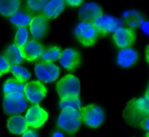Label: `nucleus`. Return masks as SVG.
<instances>
[{
  "instance_id": "15",
  "label": "nucleus",
  "mask_w": 149,
  "mask_h": 137,
  "mask_svg": "<svg viewBox=\"0 0 149 137\" xmlns=\"http://www.w3.org/2000/svg\"><path fill=\"white\" fill-rule=\"evenodd\" d=\"M29 26L33 37L36 40H40L47 33L48 20L41 14L33 17Z\"/></svg>"
},
{
  "instance_id": "1",
  "label": "nucleus",
  "mask_w": 149,
  "mask_h": 137,
  "mask_svg": "<svg viewBox=\"0 0 149 137\" xmlns=\"http://www.w3.org/2000/svg\"><path fill=\"white\" fill-rule=\"evenodd\" d=\"M123 117L127 125L141 128V124L149 119V96L147 89L144 96L129 100L123 111Z\"/></svg>"
},
{
  "instance_id": "9",
  "label": "nucleus",
  "mask_w": 149,
  "mask_h": 137,
  "mask_svg": "<svg viewBox=\"0 0 149 137\" xmlns=\"http://www.w3.org/2000/svg\"><path fill=\"white\" fill-rule=\"evenodd\" d=\"M46 87L38 80H33L25 84L24 94L30 102L34 104L39 103L46 96Z\"/></svg>"
},
{
  "instance_id": "3",
  "label": "nucleus",
  "mask_w": 149,
  "mask_h": 137,
  "mask_svg": "<svg viewBox=\"0 0 149 137\" xmlns=\"http://www.w3.org/2000/svg\"><path fill=\"white\" fill-rule=\"evenodd\" d=\"M56 90L61 100L79 98L80 81L77 77L73 75H66L56 82Z\"/></svg>"
},
{
  "instance_id": "21",
  "label": "nucleus",
  "mask_w": 149,
  "mask_h": 137,
  "mask_svg": "<svg viewBox=\"0 0 149 137\" xmlns=\"http://www.w3.org/2000/svg\"><path fill=\"white\" fill-rule=\"evenodd\" d=\"M21 1L5 0L0 1V13L5 16H11L20 8Z\"/></svg>"
},
{
  "instance_id": "32",
  "label": "nucleus",
  "mask_w": 149,
  "mask_h": 137,
  "mask_svg": "<svg viewBox=\"0 0 149 137\" xmlns=\"http://www.w3.org/2000/svg\"><path fill=\"white\" fill-rule=\"evenodd\" d=\"M52 137H64V135L61 132L55 131L53 133Z\"/></svg>"
},
{
  "instance_id": "10",
  "label": "nucleus",
  "mask_w": 149,
  "mask_h": 137,
  "mask_svg": "<svg viewBox=\"0 0 149 137\" xmlns=\"http://www.w3.org/2000/svg\"><path fill=\"white\" fill-rule=\"evenodd\" d=\"M48 117L47 112L40 107L38 104H36L28 109L25 119L28 127L38 128L44 124Z\"/></svg>"
},
{
  "instance_id": "25",
  "label": "nucleus",
  "mask_w": 149,
  "mask_h": 137,
  "mask_svg": "<svg viewBox=\"0 0 149 137\" xmlns=\"http://www.w3.org/2000/svg\"><path fill=\"white\" fill-rule=\"evenodd\" d=\"M19 82L23 83L26 82L31 77V74L25 68L19 65H10V71Z\"/></svg>"
},
{
  "instance_id": "2",
  "label": "nucleus",
  "mask_w": 149,
  "mask_h": 137,
  "mask_svg": "<svg viewBox=\"0 0 149 137\" xmlns=\"http://www.w3.org/2000/svg\"><path fill=\"white\" fill-rule=\"evenodd\" d=\"M81 122V116L79 110L72 107H66L62 110L59 114L56 128L66 134L72 135L79 130Z\"/></svg>"
},
{
  "instance_id": "13",
  "label": "nucleus",
  "mask_w": 149,
  "mask_h": 137,
  "mask_svg": "<svg viewBox=\"0 0 149 137\" xmlns=\"http://www.w3.org/2000/svg\"><path fill=\"white\" fill-rule=\"evenodd\" d=\"M102 14V9L95 2H84L79 8L78 17L81 22H92Z\"/></svg>"
},
{
  "instance_id": "5",
  "label": "nucleus",
  "mask_w": 149,
  "mask_h": 137,
  "mask_svg": "<svg viewBox=\"0 0 149 137\" xmlns=\"http://www.w3.org/2000/svg\"><path fill=\"white\" fill-rule=\"evenodd\" d=\"M27 106V100L24 93H12L4 94L3 108L8 115L20 114L23 113Z\"/></svg>"
},
{
  "instance_id": "16",
  "label": "nucleus",
  "mask_w": 149,
  "mask_h": 137,
  "mask_svg": "<svg viewBox=\"0 0 149 137\" xmlns=\"http://www.w3.org/2000/svg\"><path fill=\"white\" fill-rule=\"evenodd\" d=\"M138 52L132 48H125L120 50L117 55V64L123 68H129L135 64L138 61Z\"/></svg>"
},
{
  "instance_id": "8",
  "label": "nucleus",
  "mask_w": 149,
  "mask_h": 137,
  "mask_svg": "<svg viewBox=\"0 0 149 137\" xmlns=\"http://www.w3.org/2000/svg\"><path fill=\"white\" fill-rule=\"evenodd\" d=\"M34 71L37 78L44 83L55 81L59 76V67L51 62L42 61L36 64Z\"/></svg>"
},
{
  "instance_id": "4",
  "label": "nucleus",
  "mask_w": 149,
  "mask_h": 137,
  "mask_svg": "<svg viewBox=\"0 0 149 137\" xmlns=\"http://www.w3.org/2000/svg\"><path fill=\"white\" fill-rule=\"evenodd\" d=\"M96 30L98 37H104L111 33H114L124 25L123 21L109 15L102 14L91 22Z\"/></svg>"
},
{
  "instance_id": "6",
  "label": "nucleus",
  "mask_w": 149,
  "mask_h": 137,
  "mask_svg": "<svg viewBox=\"0 0 149 137\" xmlns=\"http://www.w3.org/2000/svg\"><path fill=\"white\" fill-rule=\"evenodd\" d=\"M81 120L88 127L98 128L104 122L105 113L102 108L95 104H90L79 110Z\"/></svg>"
},
{
  "instance_id": "20",
  "label": "nucleus",
  "mask_w": 149,
  "mask_h": 137,
  "mask_svg": "<svg viewBox=\"0 0 149 137\" xmlns=\"http://www.w3.org/2000/svg\"><path fill=\"white\" fill-rule=\"evenodd\" d=\"M4 58L10 65H19L23 62L19 48L14 44L9 45L4 52Z\"/></svg>"
},
{
  "instance_id": "17",
  "label": "nucleus",
  "mask_w": 149,
  "mask_h": 137,
  "mask_svg": "<svg viewBox=\"0 0 149 137\" xmlns=\"http://www.w3.org/2000/svg\"><path fill=\"white\" fill-rule=\"evenodd\" d=\"M65 5V2L63 0L48 1L42 9V15L48 20L54 19L62 12Z\"/></svg>"
},
{
  "instance_id": "18",
  "label": "nucleus",
  "mask_w": 149,
  "mask_h": 137,
  "mask_svg": "<svg viewBox=\"0 0 149 137\" xmlns=\"http://www.w3.org/2000/svg\"><path fill=\"white\" fill-rule=\"evenodd\" d=\"M7 128L13 134H23L27 129L28 125L25 118L21 115H13L7 120Z\"/></svg>"
},
{
  "instance_id": "26",
  "label": "nucleus",
  "mask_w": 149,
  "mask_h": 137,
  "mask_svg": "<svg viewBox=\"0 0 149 137\" xmlns=\"http://www.w3.org/2000/svg\"><path fill=\"white\" fill-rule=\"evenodd\" d=\"M28 37L29 33L27 29L25 27H19L13 41L14 44L20 49L26 43Z\"/></svg>"
},
{
  "instance_id": "22",
  "label": "nucleus",
  "mask_w": 149,
  "mask_h": 137,
  "mask_svg": "<svg viewBox=\"0 0 149 137\" xmlns=\"http://www.w3.org/2000/svg\"><path fill=\"white\" fill-rule=\"evenodd\" d=\"M47 0H30L26 1L24 8L33 17L41 15L42 9L48 2Z\"/></svg>"
},
{
  "instance_id": "27",
  "label": "nucleus",
  "mask_w": 149,
  "mask_h": 137,
  "mask_svg": "<svg viewBox=\"0 0 149 137\" xmlns=\"http://www.w3.org/2000/svg\"><path fill=\"white\" fill-rule=\"evenodd\" d=\"M81 103L79 98L74 99L61 100L59 103V106L61 110H63L66 107H72L76 110H79L81 108Z\"/></svg>"
},
{
  "instance_id": "29",
  "label": "nucleus",
  "mask_w": 149,
  "mask_h": 137,
  "mask_svg": "<svg viewBox=\"0 0 149 137\" xmlns=\"http://www.w3.org/2000/svg\"><path fill=\"white\" fill-rule=\"evenodd\" d=\"M22 137H38V134L36 131L32 129H27L23 134Z\"/></svg>"
},
{
  "instance_id": "7",
  "label": "nucleus",
  "mask_w": 149,
  "mask_h": 137,
  "mask_svg": "<svg viewBox=\"0 0 149 137\" xmlns=\"http://www.w3.org/2000/svg\"><path fill=\"white\" fill-rule=\"evenodd\" d=\"M77 40L84 47H91L98 38L95 29L91 22H80L73 31Z\"/></svg>"
},
{
  "instance_id": "19",
  "label": "nucleus",
  "mask_w": 149,
  "mask_h": 137,
  "mask_svg": "<svg viewBox=\"0 0 149 137\" xmlns=\"http://www.w3.org/2000/svg\"><path fill=\"white\" fill-rule=\"evenodd\" d=\"M33 17V16L23 8L10 17V21L18 27H26L30 24Z\"/></svg>"
},
{
  "instance_id": "33",
  "label": "nucleus",
  "mask_w": 149,
  "mask_h": 137,
  "mask_svg": "<svg viewBox=\"0 0 149 137\" xmlns=\"http://www.w3.org/2000/svg\"><path fill=\"white\" fill-rule=\"evenodd\" d=\"M147 137H148V132L147 133Z\"/></svg>"
},
{
  "instance_id": "23",
  "label": "nucleus",
  "mask_w": 149,
  "mask_h": 137,
  "mask_svg": "<svg viewBox=\"0 0 149 137\" xmlns=\"http://www.w3.org/2000/svg\"><path fill=\"white\" fill-rule=\"evenodd\" d=\"M24 84L17 80L16 79L10 78L7 79L3 85L4 94L12 93H24Z\"/></svg>"
},
{
  "instance_id": "31",
  "label": "nucleus",
  "mask_w": 149,
  "mask_h": 137,
  "mask_svg": "<svg viewBox=\"0 0 149 137\" xmlns=\"http://www.w3.org/2000/svg\"><path fill=\"white\" fill-rule=\"evenodd\" d=\"M142 29L144 30V32H146L147 34L148 33V22L144 23L142 26Z\"/></svg>"
},
{
  "instance_id": "30",
  "label": "nucleus",
  "mask_w": 149,
  "mask_h": 137,
  "mask_svg": "<svg viewBox=\"0 0 149 137\" xmlns=\"http://www.w3.org/2000/svg\"><path fill=\"white\" fill-rule=\"evenodd\" d=\"M83 1L81 0H70V1H65V2L68 3L70 6H77L80 5Z\"/></svg>"
},
{
  "instance_id": "14",
  "label": "nucleus",
  "mask_w": 149,
  "mask_h": 137,
  "mask_svg": "<svg viewBox=\"0 0 149 137\" xmlns=\"http://www.w3.org/2000/svg\"><path fill=\"white\" fill-rule=\"evenodd\" d=\"M44 46L36 40H30L19 49L21 56L28 61H34L41 55Z\"/></svg>"
},
{
  "instance_id": "11",
  "label": "nucleus",
  "mask_w": 149,
  "mask_h": 137,
  "mask_svg": "<svg viewBox=\"0 0 149 137\" xmlns=\"http://www.w3.org/2000/svg\"><path fill=\"white\" fill-rule=\"evenodd\" d=\"M112 40L119 48H125L132 46L136 40V33L132 28L122 27L114 32Z\"/></svg>"
},
{
  "instance_id": "24",
  "label": "nucleus",
  "mask_w": 149,
  "mask_h": 137,
  "mask_svg": "<svg viewBox=\"0 0 149 137\" xmlns=\"http://www.w3.org/2000/svg\"><path fill=\"white\" fill-rule=\"evenodd\" d=\"M62 52V51L60 47L50 46L45 48L40 57L43 61L52 62L59 58Z\"/></svg>"
},
{
  "instance_id": "12",
  "label": "nucleus",
  "mask_w": 149,
  "mask_h": 137,
  "mask_svg": "<svg viewBox=\"0 0 149 137\" xmlns=\"http://www.w3.org/2000/svg\"><path fill=\"white\" fill-rule=\"evenodd\" d=\"M81 60L80 52L73 48L63 50L59 58L61 65L69 71H74L80 64Z\"/></svg>"
},
{
  "instance_id": "28",
  "label": "nucleus",
  "mask_w": 149,
  "mask_h": 137,
  "mask_svg": "<svg viewBox=\"0 0 149 137\" xmlns=\"http://www.w3.org/2000/svg\"><path fill=\"white\" fill-rule=\"evenodd\" d=\"M10 64L3 56H0V76L10 71Z\"/></svg>"
}]
</instances>
